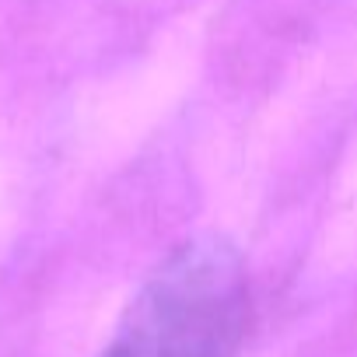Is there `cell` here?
Segmentation results:
<instances>
[{"mask_svg":"<svg viewBox=\"0 0 357 357\" xmlns=\"http://www.w3.org/2000/svg\"><path fill=\"white\" fill-rule=\"evenodd\" d=\"M249 277L218 238L178 245L144 280L102 357H238Z\"/></svg>","mask_w":357,"mask_h":357,"instance_id":"cell-1","label":"cell"}]
</instances>
